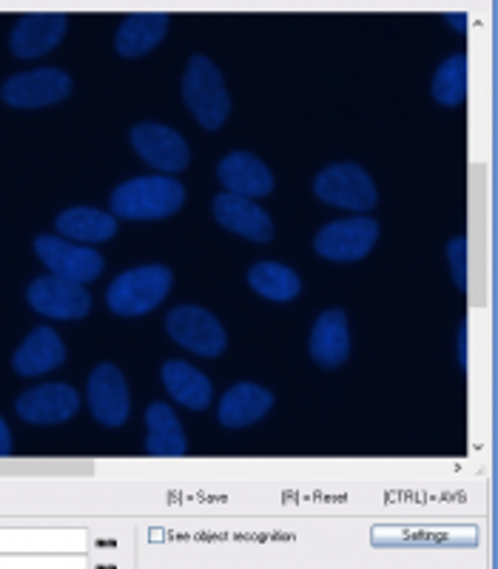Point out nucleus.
Here are the masks:
<instances>
[{
  "mask_svg": "<svg viewBox=\"0 0 498 569\" xmlns=\"http://www.w3.org/2000/svg\"><path fill=\"white\" fill-rule=\"evenodd\" d=\"M186 202V188L175 177H137L111 194V208L126 220H166Z\"/></svg>",
  "mask_w": 498,
  "mask_h": 569,
  "instance_id": "nucleus-1",
  "label": "nucleus"
},
{
  "mask_svg": "<svg viewBox=\"0 0 498 569\" xmlns=\"http://www.w3.org/2000/svg\"><path fill=\"white\" fill-rule=\"evenodd\" d=\"M182 100L197 117V123L208 131L222 129L231 111V98L222 83V71L217 63L202 54H195L188 60L186 78H182Z\"/></svg>",
  "mask_w": 498,
  "mask_h": 569,
  "instance_id": "nucleus-2",
  "label": "nucleus"
},
{
  "mask_svg": "<svg viewBox=\"0 0 498 569\" xmlns=\"http://www.w3.org/2000/svg\"><path fill=\"white\" fill-rule=\"evenodd\" d=\"M171 291V271L166 266H142L123 271L109 284L106 302L120 317H142L155 311Z\"/></svg>",
  "mask_w": 498,
  "mask_h": 569,
  "instance_id": "nucleus-3",
  "label": "nucleus"
},
{
  "mask_svg": "<svg viewBox=\"0 0 498 569\" xmlns=\"http://www.w3.org/2000/svg\"><path fill=\"white\" fill-rule=\"evenodd\" d=\"M313 194L333 208H348V211H370L379 200L376 186L368 171L356 162H339L330 166L313 180Z\"/></svg>",
  "mask_w": 498,
  "mask_h": 569,
  "instance_id": "nucleus-4",
  "label": "nucleus"
},
{
  "mask_svg": "<svg viewBox=\"0 0 498 569\" xmlns=\"http://www.w3.org/2000/svg\"><path fill=\"white\" fill-rule=\"evenodd\" d=\"M71 94V78L66 71L52 69H34L14 74L3 83L0 98L12 109H43V106H54Z\"/></svg>",
  "mask_w": 498,
  "mask_h": 569,
  "instance_id": "nucleus-5",
  "label": "nucleus"
},
{
  "mask_svg": "<svg viewBox=\"0 0 498 569\" xmlns=\"http://www.w3.org/2000/svg\"><path fill=\"white\" fill-rule=\"evenodd\" d=\"M376 240H379V222L370 217H353V220L328 222L317 233L313 248L330 262H356L374 251Z\"/></svg>",
  "mask_w": 498,
  "mask_h": 569,
  "instance_id": "nucleus-6",
  "label": "nucleus"
},
{
  "mask_svg": "<svg viewBox=\"0 0 498 569\" xmlns=\"http://www.w3.org/2000/svg\"><path fill=\"white\" fill-rule=\"evenodd\" d=\"M166 330L177 345L197 356H220L226 350V330L213 313L197 305H180L166 317Z\"/></svg>",
  "mask_w": 498,
  "mask_h": 569,
  "instance_id": "nucleus-7",
  "label": "nucleus"
},
{
  "mask_svg": "<svg viewBox=\"0 0 498 569\" xmlns=\"http://www.w3.org/2000/svg\"><path fill=\"white\" fill-rule=\"evenodd\" d=\"M34 253L40 257L52 277L69 279V282H91L103 273V257L98 251H91L86 246H74V242L58 240V237H38L34 240Z\"/></svg>",
  "mask_w": 498,
  "mask_h": 569,
  "instance_id": "nucleus-8",
  "label": "nucleus"
},
{
  "mask_svg": "<svg viewBox=\"0 0 498 569\" xmlns=\"http://www.w3.org/2000/svg\"><path fill=\"white\" fill-rule=\"evenodd\" d=\"M131 146L140 154V160L149 162L151 169L169 171V174L182 171L188 166V160H191V151H188L180 131L160 123L135 126L131 129Z\"/></svg>",
  "mask_w": 498,
  "mask_h": 569,
  "instance_id": "nucleus-9",
  "label": "nucleus"
},
{
  "mask_svg": "<svg viewBox=\"0 0 498 569\" xmlns=\"http://www.w3.org/2000/svg\"><path fill=\"white\" fill-rule=\"evenodd\" d=\"M27 299L34 311L52 319H83L91 311V297L83 284L60 277L34 279Z\"/></svg>",
  "mask_w": 498,
  "mask_h": 569,
  "instance_id": "nucleus-10",
  "label": "nucleus"
},
{
  "mask_svg": "<svg viewBox=\"0 0 498 569\" xmlns=\"http://www.w3.org/2000/svg\"><path fill=\"white\" fill-rule=\"evenodd\" d=\"M78 390L60 382L40 385V388H32L23 396H18V401H14L18 416L29 421V425H60V421H69L71 416L78 413Z\"/></svg>",
  "mask_w": 498,
  "mask_h": 569,
  "instance_id": "nucleus-11",
  "label": "nucleus"
},
{
  "mask_svg": "<svg viewBox=\"0 0 498 569\" xmlns=\"http://www.w3.org/2000/svg\"><path fill=\"white\" fill-rule=\"evenodd\" d=\"M91 416L106 427H120L129 419V385L114 365H100L89 379Z\"/></svg>",
  "mask_w": 498,
  "mask_h": 569,
  "instance_id": "nucleus-12",
  "label": "nucleus"
},
{
  "mask_svg": "<svg viewBox=\"0 0 498 569\" xmlns=\"http://www.w3.org/2000/svg\"><path fill=\"white\" fill-rule=\"evenodd\" d=\"M213 217L228 231L240 233L251 242H271L273 240V220L257 202L240 194H217L213 197Z\"/></svg>",
  "mask_w": 498,
  "mask_h": 569,
  "instance_id": "nucleus-13",
  "label": "nucleus"
},
{
  "mask_svg": "<svg viewBox=\"0 0 498 569\" xmlns=\"http://www.w3.org/2000/svg\"><path fill=\"white\" fill-rule=\"evenodd\" d=\"M66 27L69 23H66L63 14H27L14 23L9 49L20 60L43 58L46 52H52L54 46H60Z\"/></svg>",
  "mask_w": 498,
  "mask_h": 569,
  "instance_id": "nucleus-14",
  "label": "nucleus"
},
{
  "mask_svg": "<svg viewBox=\"0 0 498 569\" xmlns=\"http://www.w3.org/2000/svg\"><path fill=\"white\" fill-rule=\"evenodd\" d=\"M217 177L228 188V194H240L253 200V197H268L273 191V174L259 157L248 151H231L222 157L217 166Z\"/></svg>",
  "mask_w": 498,
  "mask_h": 569,
  "instance_id": "nucleus-15",
  "label": "nucleus"
},
{
  "mask_svg": "<svg viewBox=\"0 0 498 569\" xmlns=\"http://www.w3.org/2000/svg\"><path fill=\"white\" fill-rule=\"evenodd\" d=\"M311 356L313 362L325 370H333L339 368V365L348 362L350 333L345 311L333 308V311H325L322 317L317 319L311 333Z\"/></svg>",
  "mask_w": 498,
  "mask_h": 569,
  "instance_id": "nucleus-16",
  "label": "nucleus"
},
{
  "mask_svg": "<svg viewBox=\"0 0 498 569\" xmlns=\"http://www.w3.org/2000/svg\"><path fill=\"white\" fill-rule=\"evenodd\" d=\"M66 362V345L52 328H34L12 359L18 376H40Z\"/></svg>",
  "mask_w": 498,
  "mask_h": 569,
  "instance_id": "nucleus-17",
  "label": "nucleus"
},
{
  "mask_svg": "<svg viewBox=\"0 0 498 569\" xmlns=\"http://www.w3.org/2000/svg\"><path fill=\"white\" fill-rule=\"evenodd\" d=\"M273 408V396L268 393L266 388H259V385L251 382H240L233 385L226 396H222V405H220V419L222 427L228 430H240V427L253 425L259 421L268 410Z\"/></svg>",
  "mask_w": 498,
  "mask_h": 569,
  "instance_id": "nucleus-18",
  "label": "nucleus"
},
{
  "mask_svg": "<svg viewBox=\"0 0 498 569\" xmlns=\"http://www.w3.org/2000/svg\"><path fill=\"white\" fill-rule=\"evenodd\" d=\"M146 425H149V439H146L149 456H155V459H182L186 456V433H182L180 419L169 405H162V401L149 405Z\"/></svg>",
  "mask_w": 498,
  "mask_h": 569,
  "instance_id": "nucleus-19",
  "label": "nucleus"
},
{
  "mask_svg": "<svg viewBox=\"0 0 498 569\" xmlns=\"http://www.w3.org/2000/svg\"><path fill=\"white\" fill-rule=\"evenodd\" d=\"M169 32V14H131L117 32L114 49L120 58H142Z\"/></svg>",
  "mask_w": 498,
  "mask_h": 569,
  "instance_id": "nucleus-20",
  "label": "nucleus"
},
{
  "mask_svg": "<svg viewBox=\"0 0 498 569\" xmlns=\"http://www.w3.org/2000/svg\"><path fill=\"white\" fill-rule=\"evenodd\" d=\"M162 385L171 393V399L180 401L182 408L206 410L211 405V382H208V376H202L200 370L191 368L182 359H171V362L162 365Z\"/></svg>",
  "mask_w": 498,
  "mask_h": 569,
  "instance_id": "nucleus-21",
  "label": "nucleus"
},
{
  "mask_svg": "<svg viewBox=\"0 0 498 569\" xmlns=\"http://www.w3.org/2000/svg\"><path fill=\"white\" fill-rule=\"evenodd\" d=\"M58 231L78 242H106L117 233V220L98 208H69L54 220Z\"/></svg>",
  "mask_w": 498,
  "mask_h": 569,
  "instance_id": "nucleus-22",
  "label": "nucleus"
},
{
  "mask_svg": "<svg viewBox=\"0 0 498 569\" xmlns=\"http://www.w3.org/2000/svg\"><path fill=\"white\" fill-rule=\"evenodd\" d=\"M248 282L259 297L271 299V302H291L302 288L297 271H291L282 262H257L248 273Z\"/></svg>",
  "mask_w": 498,
  "mask_h": 569,
  "instance_id": "nucleus-23",
  "label": "nucleus"
},
{
  "mask_svg": "<svg viewBox=\"0 0 498 569\" xmlns=\"http://www.w3.org/2000/svg\"><path fill=\"white\" fill-rule=\"evenodd\" d=\"M434 98L439 100L441 106L447 109H454L465 100L467 94V58L465 54H450L445 63L436 69V78H434Z\"/></svg>",
  "mask_w": 498,
  "mask_h": 569,
  "instance_id": "nucleus-24",
  "label": "nucleus"
},
{
  "mask_svg": "<svg viewBox=\"0 0 498 569\" xmlns=\"http://www.w3.org/2000/svg\"><path fill=\"white\" fill-rule=\"evenodd\" d=\"M447 259H450V273L459 291H467V240L465 237H454L447 242Z\"/></svg>",
  "mask_w": 498,
  "mask_h": 569,
  "instance_id": "nucleus-25",
  "label": "nucleus"
},
{
  "mask_svg": "<svg viewBox=\"0 0 498 569\" xmlns=\"http://www.w3.org/2000/svg\"><path fill=\"white\" fill-rule=\"evenodd\" d=\"M12 453V433H9L7 421L0 419V459H7Z\"/></svg>",
  "mask_w": 498,
  "mask_h": 569,
  "instance_id": "nucleus-26",
  "label": "nucleus"
},
{
  "mask_svg": "<svg viewBox=\"0 0 498 569\" xmlns=\"http://www.w3.org/2000/svg\"><path fill=\"white\" fill-rule=\"evenodd\" d=\"M459 362L461 368H467V322H461L459 330Z\"/></svg>",
  "mask_w": 498,
  "mask_h": 569,
  "instance_id": "nucleus-27",
  "label": "nucleus"
},
{
  "mask_svg": "<svg viewBox=\"0 0 498 569\" xmlns=\"http://www.w3.org/2000/svg\"><path fill=\"white\" fill-rule=\"evenodd\" d=\"M447 23H450V27H459L461 32H465V29H467V14H465V12L447 14Z\"/></svg>",
  "mask_w": 498,
  "mask_h": 569,
  "instance_id": "nucleus-28",
  "label": "nucleus"
}]
</instances>
